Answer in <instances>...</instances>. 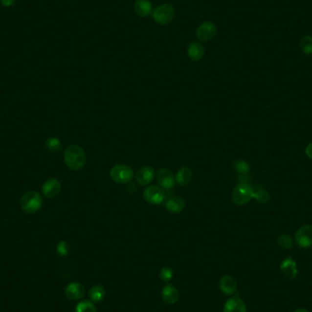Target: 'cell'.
<instances>
[{"mask_svg":"<svg viewBox=\"0 0 312 312\" xmlns=\"http://www.w3.org/2000/svg\"><path fill=\"white\" fill-rule=\"evenodd\" d=\"M86 153L80 145L71 144L67 147L64 153V162L71 171H79L86 163Z\"/></svg>","mask_w":312,"mask_h":312,"instance_id":"obj_1","label":"cell"},{"mask_svg":"<svg viewBox=\"0 0 312 312\" xmlns=\"http://www.w3.org/2000/svg\"><path fill=\"white\" fill-rule=\"evenodd\" d=\"M134 173L133 168L123 163L115 164L110 171V177L113 182L117 183L125 184L130 183L134 179Z\"/></svg>","mask_w":312,"mask_h":312,"instance_id":"obj_2","label":"cell"},{"mask_svg":"<svg viewBox=\"0 0 312 312\" xmlns=\"http://www.w3.org/2000/svg\"><path fill=\"white\" fill-rule=\"evenodd\" d=\"M43 205V199L38 192H27L21 199V208L27 213L33 214L41 210Z\"/></svg>","mask_w":312,"mask_h":312,"instance_id":"obj_3","label":"cell"},{"mask_svg":"<svg viewBox=\"0 0 312 312\" xmlns=\"http://www.w3.org/2000/svg\"><path fill=\"white\" fill-rule=\"evenodd\" d=\"M255 190L250 184L240 183L235 187L232 193V200L238 205H244L254 198Z\"/></svg>","mask_w":312,"mask_h":312,"instance_id":"obj_4","label":"cell"},{"mask_svg":"<svg viewBox=\"0 0 312 312\" xmlns=\"http://www.w3.org/2000/svg\"><path fill=\"white\" fill-rule=\"evenodd\" d=\"M152 15L154 21H156V23L160 25H166L174 20L176 16V10L173 5L169 3H165L156 7Z\"/></svg>","mask_w":312,"mask_h":312,"instance_id":"obj_5","label":"cell"},{"mask_svg":"<svg viewBox=\"0 0 312 312\" xmlns=\"http://www.w3.org/2000/svg\"><path fill=\"white\" fill-rule=\"evenodd\" d=\"M217 28L215 23L211 21H204L197 28L196 35L197 40L201 42H209L217 36Z\"/></svg>","mask_w":312,"mask_h":312,"instance_id":"obj_6","label":"cell"},{"mask_svg":"<svg viewBox=\"0 0 312 312\" xmlns=\"http://www.w3.org/2000/svg\"><path fill=\"white\" fill-rule=\"evenodd\" d=\"M296 243L301 248H310L312 246V225L305 224L299 227L295 235Z\"/></svg>","mask_w":312,"mask_h":312,"instance_id":"obj_7","label":"cell"},{"mask_svg":"<svg viewBox=\"0 0 312 312\" xmlns=\"http://www.w3.org/2000/svg\"><path fill=\"white\" fill-rule=\"evenodd\" d=\"M156 181L158 185H160L163 189L170 190L173 189L176 185V177L174 174L167 168H161L156 173Z\"/></svg>","mask_w":312,"mask_h":312,"instance_id":"obj_8","label":"cell"},{"mask_svg":"<svg viewBox=\"0 0 312 312\" xmlns=\"http://www.w3.org/2000/svg\"><path fill=\"white\" fill-rule=\"evenodd\" d=\"M164 197L165 195L163 188L157 185H150L143 192L144 200L151 204H162Z\"/></svg>","mask_w":312,"mask_h":312,"instance_id":"obj_9","label":"cell"},{"mask_svg":"<svg viewBox=\"0 0 312 312\" xmlns=\"http://www.w3.org/2000/svg\"><path fill=\"white\" fill-rule=\"evenodd\" d=\"M156 170L152 166L145 165L136 172L135 179L137 183L141 185H148L156 178Z\"/></svg>","mask_w":312,"mask_h":312,"instance_id":"obj_10","label":"cell"},{"mask_svg":"<svg viewBox=\"0 0 312 312\" xmlns=\"http://www.w3.org/2000/svg\"><path fill=\"white\" fill-rule=\"evenodd\" d=\"M61 190V184L59 180L55 178L48 179L42 185V193L47 198L57 197Z\"/></svg>","mask_w":312,"mask_h":312,"instance_id":"obj_11","label":"cell"},{"mask_svg":"<svg viewBox=\"0 0 312 312\" xmlns=\"http://www.w3.org/2000/svg\"><path fill=\"white\" fill-rule=\"evenodd\" d=\"M280 270L285 275L287 278L294 279L297 278L299 275V269H298V265L296 261L291 258H287L282 261L280 264Z\"/></svg>","mask_w":312,"mask_h":312,"instance_id":"obj_12","label":"cell"},{"mask_svg":"<svg viewBox=\"0 0 312 312\" xmlns=\"http://www.w3.org/2000/svg\"><path fill=\"white\" fill-rule=\"evenodd\" d=\"M67 298L71 300L82 299L85 295V288L80 282H70L65 289Z\"/></svg>","mask_w":312,"mask_h":312,"instance_id":"obj_13","label":"cell"},{"mask_svg":"<svg viewBox=\"0 0 312 312\" xmlns=\"http://www.w3.org/2000/svg\"><path fill=\"white\" fill-rule=\"evenodd\" d=\"M238 288L236 279L230 275H224L219 280V289L224 295L234 294Z\"/></svg>","mask_w":312,"mask_h":312,"instance_id":"obj_14","label":"cell"},{"mask_svg":"<svg viewBox=\"0 0 312 312\" xmlns=\"http://www.w3.org/2000/svg\"><path fill=\"white\" fill-rule=\"evenodd\" d=\"M224 312H247V310L243 299L239 297H233L225 301Z\"/></svg>","mask_w":312,"mask_h":312,"instance_id":"obj_15","label":"cell"},{"mask_svg":"<svg viewBox=\"0 0 312 312\" xmlns=\"http://www.w3.org/2000/svg\"><path fill=\"white\" fill-rule=\"evenodd\" d=\"M179 291L175 286L168 285L165 286L162 290V299L166 304L169 305H174L176 304L177 301L179 300Z\"/></svg>","mask_w":312,"mask_h":312,"instance_id":"obj_16","label":"cell"},{"mask_svg":"<svg viewBox=\"0 0 312 312\" xmlns=\"http://www.w3.org/2000/svg\"><path fill=\"white\" fill-rule=\"evenodd\" d=\"M204 46L199 42H192L187 47V56L191 61H198L204 56Z\"/></svg>","mask_w":312,"mask_h":312,"instance_id":"obj_17","label":"cell"},{"mask_svg":"<svg viewBox=\"0 0 312 312\" xmlns=\"http://www.w3.org/2000/svg\"><path fill=\"white\" fill-rule=\"evenodd\" d=\"M134 8L141 18H146L153 13V5L149 0H136Z\"/></svg>","mask_w":312,"mask_h":312,"instance_id":"obj_18","label":"cell"},{"mask_svg":"<svg viewBox=\"0 0 312 312\" xmlns=\"http://www.w3.org/2000/svg\"><path fill=\"white\" fill-rule=\"evenodd\" d=\"M165 207L171 213L178 214V213H181V212H183L184 210L185 202H184V200L182 197H172V198H170L169 200L166 201Z\"/></svg>","mask_w":312,"mask_h":312,"instance_id":"obj_19","label":"cell"},{"mask_svg":"<svg viewBox=\"0 0 312 312\" xmlns=\"http://www.w3.org/2000/svg\"><path fill=\"white\" fill-rule=\"evenodd\" d=\"M193 178V171L189 167H182L176 175V182L181 186H185L190 183Z\"/></svg>","mask_w":312,"mask_h":312,"instance_id":"obj_20","label":"cell"},{"mask_svg":"<svg viewBox=\"0 0 312 312\" xmlns=\"http://www.w3.org/2000/svg\"><path fill=\"white\" fill-rule=\"evenodd\" d=\"M106 292L101 285H94L89 290V298L91 302H101L105 298Z\"/></svg>","mask_w":312,"mask_h":312,"instance_id":"obj_21","label":"cell"},{"mask_svg":"<svg viewBox=\"0 0 312 312\" xmlns=\"http://www.w3.org/2000/svg\"><path fill=\"white\" fill-rule=\"evenodd\" d=\"M74 312H97V308L90 300H83L77 304Z\"/></svg>","mask_w":312,"mask_h":312,"instance_id":"obj_22","label":"cell"},{"mask_svg":"<svg viewBox=\"0 0 312 312\" xmlns=\"http://www.w3.org/2000/svg\"><path fill=\"white\" fill-rule=\"evenodd\" d=\"M45 145H46V148L48 149V151L51 152V153H58L62 150V143L56 137H50V138L47 139Z\"/></svg>","mask_w":312,"mask_h":312,"instance_id":"obj_23","label":"cell"},{"mask_svg":"<svg viewBox=\"0 0 312 312\" xmlns=\"http://www.w3.org/2000/svg\"><path fill=\"white\" fill-rule=\"evenodd\" d=\"M278 245L282 249H290L293 246V239L288 234H282L278 238Z\"/></svg>","mask_w":312,"mask_h":312,"instance_id":"obj_24","label":"cell"},{"mask_svg":"<svg viewBox=\"0 0 312 312\" xmlns=\"http://www.w3.org/2000/svg\"><path fill=\"white\" fill-rule=\"evenodd\" d=\"M300 48L301 50L307 55L312 54V36H305L300 41Z\"/></svg>","mask_w":312,"mask_h":312,"instance_id":"obj_25","label":"cell"},{"mask_svg":"<svg viewBox=\"0 0 312 312\" xmlns=\"http://www.w3.org/2000/svg\"><path fill=\"white\" fill-rule=\"evenodd\" d=\"M76 272V266L71 261L63 264L61 267V274L64 278H71Z\"/></svg>","mask_w":312,"mask_h":312,"instance_id":"obj_26","label":"cell"},{"mask_svg":"<svg viewBox=\"0 0 312 312\" xmlns=\"http://www.w3.org/2000/svg\"><path fill=\"white\" fill-rule=\"evenodd\" d=\"M234 169L236 170L240 175H245V174L249 173L250 165L245 160H238L234 163Z\"/></svg>","mask_w":312,"mask_h":312,"instance_id":"obj_27","label":"cell"},{"mask_svg":"<svg viewBox=\"0 0 312 312\" xmlns=\"http://www.w3.org/2000/svg\"><path fill=\"white\" fill-rule=\"evenodd\" d=\"M254 198L258 201L259 204H267L269 201L270 196L267 193V191L264 190V189H258V190L255 191Z\"/></svg>","mask_w":312,"mask_h":312,"instance_id":"obj_28","label":"cell"},{"mask_svg":"<svg viewBox=\"0 0 312 312\" xmlns=\"http://www.w3.org/2000/svg\"><path fill=\"white\" fill-rule=\"evenodd\" d=\"M159 276L164 282H169L174 278V271L169 267H164L161 269Z\"/></svg>","mask_w":312,"mask_h":312,"instance_id":"obj_29","label":"cell"},{"mask_svg":"<svg viewBox=\"0 0 312 312\" xmlns=\"http://www.w3.org/2000/svg\"><path fill=\"white\" fill-rule=\"evenodd\" d=\"M57 252L61 257H66L69 252V246L65 241H61L57 245Z\"/></svg>","mask_w":312,"mask_h":312,"instance_id":"obj_30","label":"cell"},{"mask_svg":"<svg viewBox=\"0 0 312 312\" xmlns=\"http://www.w3.org/2000/svg\"><path fill=\"white\" fill-rule=\"evenodd\" d=\"M0 3L4 6V7H11L16 3V0H0Z\"/></svg>","mask_w":312,"mask_h":312,"instance_id":"obj_31","label":"cell"},{"mask_svg":"<svg viewBox=\"0 0 312 312\" xmlns=\"http://www.w3.org/2000/svg\"><path fill=\"white\" fill-rule=\"evenodd\" d=\"M305 153L310 159H312V143L306 147Z\"/></svg>","mask_w":312,"mask_h":312,"instance_id":"obj_32","label":"cell"},{"mask_svg":"<svg viewBox=\"0 0 312 312\" xmlns=\"http://www.w3.org/2000/svg\"><path fill=\"white\" fill-rule=\"evenodd\" d=\"M293 312H310L308 310H306V309H298V310H296V311H294Z\"/></svg>","mask_w":312,"mask_h":312,"instance_id":"obj_33","label":"cell"}]
</instances>
